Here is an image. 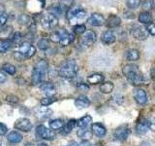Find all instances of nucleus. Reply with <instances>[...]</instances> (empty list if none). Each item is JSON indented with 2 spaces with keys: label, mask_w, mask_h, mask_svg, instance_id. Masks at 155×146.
<instances>
[{
  "label": "nucleus",
  "mask_w": 155,
  "mask_h": 146,
  "mask_svg": "<svg viewBox=\"0 0 155 146\" xmlns=\"http://www.w3.org/2000/svg\"><path fill=\"white\" fill-rule=\"evenodd\" d=\"M123 75L126 77V79L131 85L133 86H140L143 85L144 79L143 74L140 73L139 66L137 64H133V63H129V64L124 65L122 68Z\"/></svg>",
  "instance_id": "obj_1"
},
{
  "label": "nucleus",
  "mask_w": 155,
  "mask_h": 146,
  "mask_svg": "<svg viewBox=\"0 0 155 146\" xmlns=\"http://www.w3.org/2000/svg\"><path fill=\"white\" fill-rule=\"evenodd\" d=\"M48 71V62L44 60L39 61L32 71V76H31V81L33 85H38L41 84L43 82L44 78L47 75Z\"/></svg>",
  "instance_id": "obj_2"
},
{
  "label": "nucleus",
  "mask_w": 155,
  "mask_h": 146,
  "mask_svg": "<svg viewBox=\"0 0 155 146\" xmlns=\"http://www.w3.org/2000/svg\"><path fill=\"white\" fill-rule=\"evenodd\" d=\"M78 71H79V66H78L76 61L74 60H67L63 62L59 69V75L65 79H71L74 78Z\"/></svg>",
  "instance_id": "obj_3"
},
{
  "label": "nucleus",
  "mask_w": 155,
  "mask_h": 146,
  "mask_svg": "<svg viewBox=\"0 0 155 146\" xmlns=\"http://www.w3.org/2000/svg\"><path fill=\"white\" fill-rule=\"evenodd\" d=\"M36 134L42 139L45 140H53L55 138V134L54 131L46 128L45 126L40 125L36 128Z\"/></svg>",
  "instance_id": "obj_4"
},
{
  "label": "nucleus",
  "mask_w": 155,
  "mask_h": 146,
  "mask_svg": "<svg viewBox=\"0 0 155 146\" xmlns=\"http://www.w3.org/2000/svg\"><path fill=\"white\" fill-rule=\"evenodd\" d=\"M42 26L46 29H52L58 24V18H56L53 15L48 13L45 16H43L41 19Z\"/></svg>",
  "instance_id": "obj_5"
},
{
  "label": "nucleus",
  "mask_w": 155,
  "mask_h": 146,
  "mask_svg": "<svg viewBox=\"0 0 155 146\" xmlns=\"http://www.w3.org/2000/svg\"><path fill=\"white\" fill-rule=\"evenodd\" d=\"M130 32H131V35L135 39H137V40H140V41L145 40V39L147 38V34H148L147 29L140 26H138V24H134V26H131Z\"/></svg>",
  "instance_id": "obj_6"
},
{
  "label": "nucleus",
  "mask_w": 155,
  "mask_h": 146,
  "mask_svg": "<svg viewBox=\"0 0 155 146\" xmlns=\"http://www.w3.org/2000/svg\"><path fill=\"white\" fill-rule=\"evenodd\" d=\"M129 134H130V130L128 128V126L122 125L114 130V140H117V141H124L128 138Z\"/></svg>",
  "instance_id": "obj_7"
},
{
  "label": "nucleus",
  "mask_w": 155,
  "mask_h": 146,
  "mask_svg": "<svg viewBox=\"0 0 155 146\" xmlns=\"http://www.w3.org/2000/svg\"><path fill=\"white\" fill-rule=\"evenodd\" d=\"M96 39H97V35L93 30H86L82 34L81 42L84 46L90 47L96 42Z\"/></svg>",
  "instance_id": "obj_8"
},
{
  "label": "nucleus",
  "mask_w": 155,
  "mask_h": 146,
  "mask_svg": "<svg viewBox=\"0 0 155 146\" xmlns=\"http://www.w3.org/2000/svg\"><path fill=\"white\" fill-rule=\"evenodd\" d=\"M15 128L18 130L27 133V131H30L32 130L33 124L31 123V121L27 118H21L16 121V123H15Z\"/></svg>",
  "instance_id": "obj_9"
},
{
  "label": "nucleus",
  "mask_w": 155,
  "mask_h": 146,
  "mask_svg": "<svg viewBox=\"0 0 155 146\" xmlns=\"http://www.w3.org/2000/svg\"><path fill=\"white\" fill-rule=\"evenodd\" d=\"M87 22L92 26H102L103 24H105L106 19L103 15H101L99 13H93L88 18Z\"/></svg>",
  "instance_id": "obj_10"
},
{
  "label": "nucleus",
  "mask_w": 155,
  "mask_h": 146,
  "mask_svg": "<svg viewBox=\"0 0 155 146\" xmlns=\"http://www.w3.org/2000/svg\"><path fill=\"white\" fill-rule=\"evenodd\" d=\"M40 90L43 92H45L47 96L53 97V96H55V94H56V90H55L54 85L50 82H42L40 85Z\"/></svg>",
  "instance_id": "obj_11"
},
{
  "label": "nucleus",
  "mask_w": 155,
  "mask_h": 146,
  "mask_svg": "<svg viewBox=\"0 0 155 146\" xmlns=\"http://www.w3.org/2000/svg\"><path fill=\"white\" fill-rule=\"evenodd\" d=\"M134 97L138 104L143 105L147 102V95L143 89H136L134 92Z\"/></svg>",
  "instance_id": "obj_12"
},
{
  "label": "nucleus",
  "mask_w": 155,
  "mask_h": 146,
  "mask_svg": "<svg viewBox=\"0 0 155 146\" xmlns=\"http://www.w3.org/2000/svg\"><path fill=\"white\" fill-rule=\"evenodd\" d=\"M91 131L98 137H104L107 134V130L101 123H93L91 125Z\"/></svg>",
  "instance_id": "obj_13"
},
{
  "label": "nucleus",
  "mask_w": 155,
  "mask_h": 146,
  "mask_svg": "<svg viewBox=\"0 0 155 146\" xmlns=\"http://www.w3.org/2000/svg\"><path fill=\"white\" fill-rule=\"evenodd\" d=\"M116 40L115 34L111 31V30H107L105 32H103L101 36V41L103 42L105 45H111L114 44Z\"/></svg>",
  "instance_id": "obj_14"
},
{
  "label": "nucleus",
  "mask_w": 155,
  "mask_h": 146,
  "mask_svg": "<svg viewBox=\"0 0 155 146\" xmlns=\"http://www.w3.org/2000/svg\"><path fill=\"white\" fill-rule=\"evenodd\" d=\"M105 23L108 28H114L120 26L121 19L118 16H116V15H110L108 19H106Z\"/></svg>",
  "instance_id": "obj_15"
},
{
  "label": "nucleus",
  "mask_w": 155,
  "mask_h": 146,
  "mask_svg": "<svg viewBox=\"0 0 155 146\" xmlns=\"http://www.w3.org/2000/svg\"><path fill=\"white\" fill-rule=\"evenodd\" d=\"M75 40V35L73 33H69L66 30H63L62 36H61V40L59 42V44L62 47H66L68 45H70L71 43H73V41Z\"/></svg>",
  "instance_id": "obj_16"
},
{
  "label": "nucleus",
  "mask_w": 155,
  "mask_h": 146,
  "mask_svg": "<svg viewBox=\"0 0 155 146\" xmlns=\"http://www.w3.org/2000/svg\"><path fill=\"white\" fill-rule=\"evenodd\" d=\"M23 139V136L21 133L18 131H11L9 133V134L7 135V140L9 141L11 144H18L19 142H21Z\"/></svg>",
  "instance_id": "obj_17"
},
{
  "label": "nucleus",
  "mask_w": 155,
  "mask_h": 146,
  "mask_svg": "<svg viewBox=\"0 0 155 146\" xmlns=\"http://www.w3.org/2000/svg\"><path fill=\"white\" fill-rule=\"evenodd\" d=\"M76 126H77L76 120H74V119L69 120V122H68L67 124L63 125V127L60 129V134H62V135H67V134H71V131L75 129Z\"/></svg>",
  "instance_id": "obj_18"
},
{
  "label": "nucleus",
  "mask_w": 155,
  "mask_h": 146,
  "mask_svg": "<svg viewBox=\"0 0 155 146\" xmlns=\"http://www.w3.org/2000/svg\"><path fill=\"white\" fill-rule=\"evenodd\" d=\"M105 80V77L100 74V73H94L87 77V83L90 85H98L103 83Z\"/></svg>",
  "instance_id": "obj_19"
},
{
  "label": "nucleus",
  "mask_w": 155,
  "mask_h": 146,
  "mask_svg": "<svg viewBox=\"0 0 155 146\" xmlns=\"http://www.w3.org/2000/svg\"><path fill=\"white\" fill-rule=\"evenodd\" d=\"M75 105L78 108H86L90 105V99L85 96H80L75 100Z\"/></svg>",
  "instance_id": "obj_20"
},
{
  "label": "nucleus",
  "mask_w": 155,
  "mask_h": 146,
  "mask_svg": "<svg viewBox=\"0 0 155 146\" xmlns=\"http://www.w3.org/2000/svg\"><path fill=\"white\" fill-rule=\"evenodd\" d=\"M48 11L50 14L55 16L56 18L61 17L65 12V7L63 5H53V6L50 7L48 9Z\"/></svg>",
  "instance_id": "obj_21"
},
{
  "label": "nucleus",
  "mask_w": 155,
  "mask_h": 146,
  "mask_svg": "<svg viewBox=\"0 0 155 146\" xmlns=\"http://www.w3.org/2000/svg\"><path fill=\"white\" fill-rule=\"evenodd\" d=\"M149 123L150 122L147 119L143 120L142 122L138 123V125L136 126V131L138 134H144L149 129Z\"/></svg>",
  "instance_id": "obj_22"
},
{
  "label": "nucleus",
  "mask_w": 155,
  "mask_h": 146,
  "mask_svg": "<svg viewBox=\"0 0 155 146\" xmlns=\"http://www.w3.org/2000/svg\"><path fill=\"white\" fill-rule=\"evenodd\" d=\"M125 58L128 61H136L140 58V53L136 49H130L125 53Z\"/></svg>",
  "instance_id": "obj_23"
},
{
  "label": "nucleus",
  "mask_w": 155,
  "mask_h": 146,
  "mask_svg": "<svg viewBox=\"0 0 155 146\" xmlns=\"http://www.w3.org/2000/svg\"><path fill=\"white\" fill-rule=\"evenodd\" d=\"M12 46L13 43L10 39H0V54L7 53Z\"/></svg>",
  "instance_id": "obj_24"
},
{
  "label": "nucleus",
  "mask_w": 155,
  "mask_h": 146,
  "mask_svg": "<svg viewBox=\"0 0 155 146\" xmlns=\"http://www.w3.org/2000/svg\"><path fill=\"white\" fill-rule=\"evenodd\" d=\"M92 122V117L90 115H85L84 117H81L79 120L76 121V124L79 128H87L90 123Z\"/></svg>",
  "instance_id": "obj_25"
},
{
  "label": "nucleus",
  "mask_w": 155,
  "mask_h": 146,
  "mask_svg": "<svg viewBox=\"0 0 155 146\" xmlns=\"http://www.w3.org/2000/svg\"><path fill=\"white\" fill-rule=\"evenodd\" d=\"M77 135L84 140H88L89 138H91L92 133L87 128H80V130L77 131Z\"/></svg>",
  "instance_id": "obj_26"
},
{
  "label": "nucleus",
  "mask_w": 155,
  "mask_h": 146,
  "mask_svg": "<svg viewBox=\"0 0 155 146\" xmlns=\"http://www.w3.org/2000/svg\"><path fill=\"white\" fill-rule=\"evenodd\" d=\"M51 114H52V111L44 106L42 109H40L38 111L37 117L39 119H41V120H46L48 118H50V117L51 116Z\"/></svg>",
  "instance_id": "obj_27"
},
{
  "label": "nucleus",
  "mask_w": 155,
  "mask_h": 146,
  "mask_svg": "<svg viewBox=\"0 0 155 146\" xmlns=\"http://www.w3.org/2000/svg\"><path fill=\"white\" fill-rule=\"evenodd\" d=\"M114 84L111 82H104L100 85V92L103 94H110L114 91Z\"/></svg>",
  "instance_id": "obj_28"
},
{
  "label": "nucleus",
  "mask_w": 155,
  "mask_h": 146,
  "mask_svg": "<svg viewBox=\"0 0 155 146\" xmlns=\"http://www.w3.org/2000/svg\"><path fill=\"white\" fill-rule=\"evenodd\" d=\"M151 21H152V17H151V15L149 14V12H143L140 14L139 22L140 23L149 24V23H151Z\"/></svg>",
  "instance_id": "obj_29"
},
{
  "label": "nucleus",
  "mask_w": 155,
  "mask_h": 146,
  "mask_svg": "<svg viewBox=\"0 0 155 146\" xmlns=\"http://www.w3.org/2000/svg\"><path fill=\"white\" fill-rule=\"evenodd\" d=\"M31 44L30 43H28V42H22L21 44H19V46H18V52L19 54H21V55H23L24 57L26 56V54L28 53V51L30 50V48H31ZM26 58V57H25Z\"/></svg>",
  "instance_id": "obj_30"
},
{
  "label": "nucleus",
  "mask_w": 155,
  "mask_h": 146,
  "mask_svg": "<svg viewBox=\"0 0 155 146\" xmlns=\"http://www.w3.org/2000/svg\"><path fill=\"white\" fill-rule=\"evenodd\" d=\"M18 23L21 24V26H29L31 23V18L25 14H21L19 15L18 18Z\"/></svg>",
  "instance_id": "obj_31"
},
{
  "label": "nucleus",
  "mask_w": 155,
  "mask_h": 146,
  "mask_svg": "<svg viewBox=\"0 0 155 146\" xmlns=\"http://www.w3.org/2000/svg\"><path fill=\"white\" fill-rule=\"evenodd\" d=\"M63 33V29H59V30H54L51 34V41L53 43H59L61 40V36Z\"/></svg>",
  "instance_id": "obj_32"
},
{
  "label": "nucleus",
  "mask_w": 155,
  "mask_h": 146,
  "mask_svg": "<svg viewBox=\"0 0 155 146\" xmlns=\"http://www.w3.org/2000/svg\"><path fill=\"white\" fill-rule=\"evenodd\" d=\"M63 125H64V122L60 119H54V120H51L50 122V128L52 130H60Z\"/></svg>",
  "instance_id": "obj_33"
},
{
  "label": "nucleus",
  "mask_w": 155,
  "mask_h": 146,
  "mask_svg": "<svg viewBox=\"0 0 155 146\" xmlns=\"http://www.w3.org/2000/svg\"><path fill=\"white\" fill-rule=\"evenodd\" d=\"M142 8L144 12H149L155 8V2L153 0H144L142 3Z\"/></svg>",
  "instance_id": "obj_34"
},
{
  "label": "nucleus",
  "mask_w": 155,
  "mask_h": 146,
  "mask_svg": "<svg viewBox=\"0 0 155 146\" xmlns=\"http://www.w3.org/2000/svg\"><path fill=\"white\" fill-rule=\"evenodd\" d=\"M5 101H6L7 103L11 104V105H16L19 102V99L16 95L10 94V95H8L6 97H5Z\"/></svg>",
  "instance_id": "obj_35"
},
{
  "label": "nucleus",
  "mask_w": 155,
  "mask_h": 146,
  "mask_svg": "<svg viewBox=\"0 0 155 146\" xmlns=\"http://www.w3.org/2000/svg\"><path fill=\"white\" fill-rule=\"evenodd\" d=\"M2 69L9 75H14L16 73V67L11 63H4L2 65Z\"/></svg>",
  "instance_id": "obj_36"
},
{
  "label": "nucleus",
  "mask_w": 155,
  "mask_h": 146,
  "mask_svg": "<svg viewBox=\"0 0 155 146\" xmlns=\"http://www.w3.org/2000/svg\"><path fill=\"white\" fill-rule=\"evenodd\" d=\"M37 47L40 50H47L50 47V41L47 38H41L40 40L37 42Z\"/></svg>",
  "instance_id": "obj_37"
},
{
  "label": "nucleus",
  "mask_w": 155,
  "mask_h": 146,
  "mask_svg": "<svg viewBox=\"0 0 155 146\" xmlns=\"http://www.w3.org/2000/svg\"><path fill=\"white\" fill-rule=\"evenodd\" d=\"M126 5L130 10H135L138 9L140 5V0H127L126 1Z\"/></svg>",
  "instance_id": "obj_38"
},
{
  "label": "nucleus",
  "mask_w": 155,
  "mask_h": 146,
  "mask_svg": "<svg viewBox=\"0 0 155 146\" xmlns=\"http://www.w3.org/2000/svg\"><path fill=\"white\" fill-rule=\"evenodd\" d=\"M56 99H54V97H51V96H46V97H43V99H41V104L43 106H48V105H51L52 104L53 102H55Z\"/></svg>",
  "instance_id": "obj_39"
},
{
  "label": "nucleus",
  "mask_w": 155,
  "mask_h": 146,
  "mask_svg": "<svg viewBox=\"0 0 155 146\" xmlns=\"http://www.w3.org/2000/svg\"><path fill=\"white\" fill-rule=\"evenodd\" d=\"M73 31L76 34H84L86 31V27L84 24H76L73 28Z\"/></svg>",
  "instance_id": "obj_40"
},
{
  "label": "nucleus",
  "mask_w": 155,
  "mask_h": 146,
  "mask_svg": "<svg viewBox=\"0 0 155 146\" xmlns=\"http://www.w3.org/2000/svg\"><path fill=\"white\" fill-rule=\"evenodd\" d=\"M21 38H22V35L21 32H15L14 35H13V38H12V43L14 44V45H19V43H21Z\"/></svg>",
  "instance_id": "obj_41"
},
{
  "label": "nucleus",
  "mask_w": 155,
  "mask_h": 146,
  "mask_svg": "<svg viewBox=\"0 0 155 146\" xmlns=\"http://www.w3.org/2000/svg\"><path fill=\"white\" fill-rule=\"evenodd\" d=\"M147 33H149L150 35H152V36H155V23H149L147 24Z\"/></svg>",
  "instance_id": "obj_42"
},
{
  "label": "nucleus",
  "mask_w": 155,
  "mask_h": 146,
  "mask_svg": "<svg viewBox=\"0 0 155 146\" xmlns=\"http://www.w3.org/2000/svg\"><path fill=\"white\" fill-rule=\"evenodd\" d=\"M77 88L80 92H87L89 90V86L87 84H85V83H79Z\"/></svg>",
  "instance_id": "obj_43"
},
{
  "label": "nucleus",
  "mask_w": 155,
  "mask_h": 146,
  "mask_svg": "<svg viewBox=\"0 0 155 146\" xmlns=\"http://www.w3.org/2000/svg\"><path fill=\"white\" fill-rule=\"evenodd\" d=\"M8 133V127L0 122V136H3Z\"/></svg>",
  "instance_id": "obj_44"
},
{
  "label": "nucleus",
  "mask_w": 155,
  "mask_h": 146,
  "mask_svg": "<svg viewBox=\"0 0 155 146\" xmlns=\"http://www.w3.org/2000/svg\"><path fill=\"white\" fill-rule=\"evenodd\" d=\"M8 21V15L6 13H4L2 15H0V26H3L6 24Z\"/></svg>",
  "instance_id": "obj_45"
},
{
  "label": "nucleus",
  "mask_w": 155,
  "mask_h": 146,
  "mask_svg": "<svg viewBox=\"0 0 155 146\" xmlns=\"http://www.w3.org/2000/svg\"><path fill=\"white\" fill-rule=\"evenodd\" d=\"M35 54H36V48L32 45V46H31V48H30V50H29V51H28V53L26 54L25 57H26V58H30V57H32L34 55H35Z\"/></svg>",
  "instance_id": "obj_46"
},
{
  "label": "nucleus",
  "mask_w": 155,
  "mask_h": 146,
  "mask_svg": "<svg viewBox=\"0 0 155 146\" xmlns=\"http://www.w3.org/2000/svg\"><path fill=\"white\" fill-rule=\"evenodd\" d=\"M123 17L125 19H134L135 18V14L133 12H129V11H125L123 13Z\"/></svg>",
  "instance_id": "obj_47"
},
{
  "label": "nucleus",
  "mask_w": 155,
  "mask_h": 146,
  "mask_svg": "<svg viewBox=\"0 0 155 146\" xmlns=\"http://www.w3.org/2000/svg\"><path fill=\"white\" fill-rule=\"evenodd\" d=\"M7 81V76L5 74L4 72L0 71V84H2V83L6 82Z\"/></svg>",
  "instance_id": "obj_48"
},
{
  "label": "nucleus",
  "mask_w": 155,
  "mask_h": 146,
  "mask_svg": "<svg viewBox=\"0 0 155 146\" xmlns=\"http://www.w3.org/2000/svg\"><path fill=\"white\" fill-rule=\"evenodd\" d=\"M14 56H15V57H16L18 61H23L24 58H25V57H24L23 55H21V54H19L18 52H16V53H15V55H14Z\"/></svg>",
  "instance_id": "obj_49"
},
{
  "label": "nucleus",
  "mask_w": 155,
  "mask_h": 146,
  "mask_svg": "<svg viewBox=\"0 0 155 146\" xmlns=\"http://www.w3.org/2000/svg\"><path fill=\"white\" fill-rule=\"evenodd\" d=\"M114 99H114V101L116 102V103H118V104H120V103H122V101H123V96H119V95H117V96H115Z\"/></svg>",
  "instance_id": "obj_50"
},
{
  "label": "nucleus",
  "mask_w": 155,
  "mask_h": 146,
  "mask_svg": "<svg viewBox=\"0 0 155 146\" xmlns=\"http://www.w3.org/2000/svg\"><path fill=\"white\" fill-rule=\"evenodd\" d=\"M78 146H92L89 140H82L81 143L78 144Z\"/></svg>",
  "instance_id": "obj_51"
},
{
  "label": "nucleus",
  "mask_w": 155,
  "mask_h": 146,
  "mask_svg": "<svg viewBox=\"0 0 155 146\" xmlns=\"http://www.w3.org/2000/svg\"><path fill=\"white\" fill-rule=\"evenodd\" d=\"M149 129L152 131H155V118L149 123Z\"/></svg>",
  "instance_id": "obj_52"
},
{
  "label": "nucleus",
  "mask_w": 155,
  "mask_h": 146,
  "mask_svg": "<svg viewBox=\"0 0 155 146\" xmlns=\"http://www.w3.org/2000/svg\"><path fill=\"white\" fill-rule=\"evenodd\" d=\"M140 146H151V143H150L149 141H143V142L140 144Z\"/></svg>",
  "instance_id": "obj_53"
},
{
  "label": "nucleus",
  "mask_w": 155,
  "mask_h": 146,
  "mask_svg": "<svg viewBox=\"0 0 155 146\" xmlns=\"http://www.w3.org/2000/svg\"><path fill=\"white\" fill-rule=\"evenodd\" d=\"M5 13V7L3 6V5L0 3V15H2Z\"/></svg>",
  "instance_id": "obj_54"
},
{
  "label": "nucleus",
  "mask_w": 155,
  "mask_h": 146,
  "mask_svg": "<svg viewBox=\"0 0 155 146\" xmlns=\"http://www.w3.org/2000/svg\"><path fill=\"white\" fill-rule=\"evenodd\" d=\"M38 146H48V145L47 143H39Z\"/></svg>",
  "instance_id": "obj_55"
},
{
  "label": "nucleus",
  "mask_w": 155,
  "mask_h": 146,
  "mask_svg": "<svg viewBox=\"0 0 155 146\" xmlns=\"http://www.w3.org/2000/svg\"><path fill=\"white\" fill-rule=\"evenodd\" d=\"M94 146H103V145H102L101 143H96V144H95Z\"/></svg>",
  "instance_id": "obj_56"
},
{
  "label": "nucleus",
  "mask_w": 155,
  "mask_h": 146,
  "mask_svg": "<svg viewBox=\"0 0 155 146\" xmlns=\"http://www.w3.org/2000/svg\"><path fill=\"white\" fill-rule=\"evenodd\" d=\"M2 145V141L1 140H0V146H1Z\"/></svg>",
  "instance_id": "obj_57"
}]
</instances>
